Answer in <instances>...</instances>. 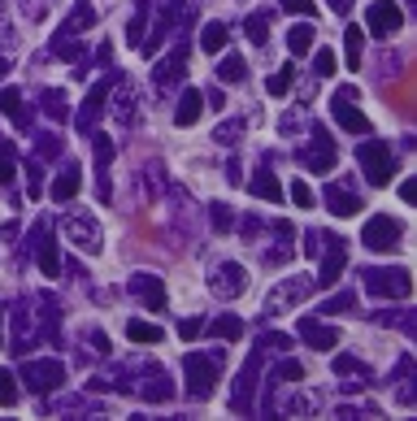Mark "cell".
Masks as SVG:
<instances>
[{
  "instance_id": "obj_29",
  "label": "cell",
  "mask_w": 417,
  "mask_h": 421,
  "mask_svg": "<svg viewBox=\"0 0 417 421\" xmlns=\"http://www.w3.org/2000/svg\"><path fill=\"white\" fill-rule=\"evenodd\" d=\"M208 330H213L218 339H239V335H243V322H239V318H218Z\"/></svg>"
},
{
  "instance_id": "obj_3",
  "label": "cell",
  "mask_w": 417,
  "mask_h": 421,
  "mask_svg": "<svg viewBox=\"0 0 417 421\" xmlns=\"http://www.w3.org/2000/svg\"><path fill=\"white\" fill-rule=\"evenodd\" d=\"M361 170H365V178H370L374 187H387L391 183V174H396V161H391V148L378 139V143H361Z\"/></svg>"
},
{
  "instance_id": "obj_7",
  "label": "cell",
  "mask_w": 417,
  "mask_h": 421,
  "mask_svg": "<svg viewBox=\"0 0 417 421\" xmlns=\"http://www.w3.org/2000/svg\"><path fill=\"white\" fill-rule=\"evenodd\" d=\"M304 166L313 170V174H326L331 166H335V139L318 126L313 131V148H304Z\"/></svg>"
},
{
  "instance_id": "obj_2",
  "label": "cell",
  "mask_w": 417,
  "mask_h": 421,
  "mask_svg": "<svg viewBox=\"0 0 417 421\" xmlns=\"http://www.w3.org/2000/svg\"><path fill=\"white\" fill-rule=\"evenodd\" d=\"M365 291L370 295H383V300H404L413 291V274L408 270H370L365 274Z\"/></svg>"
},
{
  "instance_id": "obj_45",
  "label": "cell",
  "mask_w": 417,
  "mask_h": 421,
  "mask_svg": "<svg viewBox=\"0 0 417 421\" xmlns=\"http://www.w3.org/2000/svg\"><path fill=\"white\" fill-rule=\"evenodd\" d=\"M179 335H183V339H196V335H200V322H183Z\"/></svg>"
},
{
  "instance_id": "obj_19",
  "label": "cell",
  "mask_w": 417,
  "mask_h": 421,
  "mask_svg": "<svg viewBox=\"0 0 417 421\" xmlns=\"http://www.w3.org/2000/svg\"><path fill=\"white\" fill-rule=\"evenodd\" d=\"M79 187H83V183H79V166H66V170L57 174V183H52V200H61V204H66V200L79 196Z\"/></svg>"
},
{
  "instance_id": "obj_10",
  "label": "cell",
  "mask_w": 417,
  "mask_h": 421,
  "mask_svg": "<svg viewBox=\"0 0 417 421\" xmlns=\"http://www.w3.org/2000/svg\"><path fill=\"white\" fill-rule=\"evenodd\" d=\"M66 239H70L79 252H100V248H104V239H100V230H96L91 218H70V222H66Z\"/></svg>"
},
{
  "instance_id": "obj_13",
  "label": "cell",
  "mask_w": 417,
  "mask_h": 421,
  "mask_svg": "<svg viewBox=\"0 0 417 421\" xmlns=\"http://www.w3.org/2000/svg\"><path fill=\"white\" fill-rule=\"evenodd\" d=\"M300 335H304L308 348H318V352L339 348V330H331V326H322V322H313V318H300Z\"/></svg>"
},
{
  "instance_id": "obj_28",
  "label": "cell",
  "mask_w": 417,
  "mask_h": 421,
  "mask_svg": "<svg viewBox=\"0 0 417 421\" xmlns=\"http://www.w3.org/2000/svg\"><path fill=\"white\" fill-rule=\"evenodd\" d=\"M243 31H248V39H252V44H266V39H270V18H266V14H252Z\"/></svg>"
},
{
  "instance_id": "obj_46",
  "label": "cell",
  "mask_w": 417,
  "mask_h": 421,
  "mask_svg": "<svg viewBox=\"0 0 417 421\" xmlns=\"http://www.w3.org/2000/svg\"><path fill=\"white\" fill-rule=\"evenodd\" d=\"M326 5H331V9H335V14H339V18H343V14H348V9H352V0H326Z\"/></svg>"
},
{
  "instance_id": "obj_15",
  "label": "cell",
  "mask_w": 417,
  "mask_h": 421,
  "mask_svg": "<svg viewBox=\"0 0 417 421\" xmlns=\"http://www.w3.org/2000/svg\"><path fill=\"white\" fill-rule=\"evenodd\" d=\"M187 74V48L179 44L174 52H170V57L161 61V70H156V83H161V87H170V83H179Z\"/></svg>"
},
{
  "instance_id": "obj_30",
  "label": "cell",
  "mask_w": 417,
  "mask_h": 421,
  "mask_svg": "<svg viewBox=\"0 0 417 421\" xmlns=\"http://www.w3.org/2000/svg\"><path fill=\"white\" fill-rule=\"evenodd\" d=\"M291 78H296V70H291V66H283L278 74H270V83H266V87H270V96H287V91H291Z\"/></svg>"
},
{
  "instance_id": "obj_38",
  "label": "cell",
  "mask_w": 417,
  "mask_h": 421,
  "mask_svg": "<svg viewBox=\"0 0 417 421\" xmlns=\"http://www.w3.org/2000/svg\"><path fill=\"white\" fill-rule=\"evenodd\" d=\"M313 70H318L322 78H331V74H335V52H331V48H322L318 57H313Z\"/></svg>"
},
{
  "instance_id": "obj_23",
  "label": "cell",
  "mask_w": 417,
  "mask_h": 421,
  "mask_svg": "<svg viewBox=\"0 0 417 421\" xmlns=\"http://www.w3.org/2000/svg\"><path fill=\"white\" fill-rule=\"evenodd\" d=\"M304 291H308V283H304V278H300V283H283V287H278V291L270 295V308H283V304H296V300H300Z\"/></svg>"
},
{
  "instance_id": "obj_32",
  "label": "cell",
  "mask_w": 417,
  "mask_h": 421,
  "mask_svg": "<svg viewBox=\"0 0 417 421\" xmlns=\"http://www.w3.org/2000/svg\"><path fill=\"white\" fill-rule=\"evenodd\" d=\"M52 52H57V57H70V61H79V57H83V48H79L74 39H66L61 31H57V39H52Z\"/></svg>"
},
{
  "instance_id": "obj_40",
  "label": "cell",
  "mask_w": 417,
  "mask_h": 421,
  "mask_svg": "<svg viewBox=\"0 0 417 421\" xmlns=\"http://www.w3.org/2000/svg\"><path fill=\"white\" fill-rule=\"evenodd\" d=\"M283 9H291V14H318V9H313V0H283Z\"/></svg>"
},
{
  "instance_id": "obj_12",
  "label": "cell",
  "mask_w": 417,
  "mask_h": 421,
  "mask_svg": "<svg viewBox=\"0 0 417 421\" xmlns=\"http://www.w3.org/2000/svg\"><path fill=\"white\" fill-rule=\"evenodd\" d=\"M243 287H248V270H243V265H235V260H231V265H222V270H218V278H213V295H222V300L239 295Z\"/></svg>"
},
{
  "instance_id": "obj_37",
  "label": "cell",
  "mask_w": 417,
  "mask_h": 421,
  "mask_svg": "<svg viewBox=\"0 0 417 421\" xmlns=\"http://www.w3.org/2000/svg\"><path fill=\"white\" fill-rule=\"evenodd\" d=\"M291 200H296L300 208H313V204H318V196H313L308 183H291Z\"/></svg>"
},
{
  "instance_id": "obj_4",
  "label": "cell",
  "mask_w": 417,
  "mask_h": 421,
  "mask_svg": "<svg viewBox=\"0 0 417 421\" xmlns=\"http://www.w3.org/2000/svg\"><path fill=\"white\" fill-rule=\"evenodd\" d=\"M352 100H356V87L335 91V100H331V113H335V122H339L348 135H370V118H365Z\"/></svg>"
},
{
  "instance_id": "obj_5",
  "label": "cell",
  "mask_w": 417,
  "mask_h": 421,
  "mask_svg": "<svg viewBox=\"0 0 417 421\" xmlns=\"http://www.w3.org/2000/svg\"><path fill=\"white\" fill-rule=\"evenodd\" d=\"M183 370H187V395H191V400H208V395H213V382H218V365H213V360L187 356Z\"/></svg>"
},
{
  "instance_id": "obj_8",
  "label": "cell",
  "mask_w": 417,
  "mask_h": 421,
  "mask_svg": "<svg viewBox=\"0 0 417 421\" xmlns=\"http://www.w3.org/2000/svg\"><path fill=\"white\" fill-rule=\"evenodd\" d=\"M26 382H31V391H52V387L66 382V365L61 360H35V365H26Z\"/></svg>"
},
{
  "instance_id": "obj_11",
  "label": "cell",
  "mask_w": 417,
  "mask_h": 421,
  "mask_svg": "<svg viewBox=\"0 0 417 421\" xmlns=\"http://www.w3.org/2000/svg\"><path fill=\"white\" fill-rule=\"evenodd\" d=\"M131 295H139L152 313L166 308V283L156 278V274H135V278H131Z\"/></svg>"
},
{
  "instance_id": "obj_47",
  "label": "cell",
  "mask_w": 417,
  "mask_h": 421,
  "mask_svg": "<svg viewBox=\"0 0 417 421\" xmlns=\"http://www.w3.org/2000/svg\"><path fill=\"white\" fill-rule=\"evenodd\" d=\"M9 74V57H0V78H5Z\"/></svg>"
},
{
  "instance_id": "obj_14",
  "label": "cell",
  "mask_w": 417,
  "mask_h": 421,
  "mask_svg": "<svg viewBox=\"0 0 417 421\" xmlns=\"http://www.w3.org/2000/svg\"><path fill=\"white\" fill-rule=\"evenodd\" d=\"M104 104H109V83H96L83 100V113H79V131H91L96 126V113H104Z\"/></svg>"
},
{
  "instance_id": "obj_31",
  "label": "cell",
  "mask_w": 417,
  "mask_h": 421,
  "mask_svg": "<svg viewBox=\"0 0 417 421\" xmlns=\"http://www.w3.org/2000/svg\"><path fill=\"white\" fill-rule=\"evenodd\" d=\"M343 44H348V70H361V31H343Z\"/></svg>"
},
{
  "instance_id": "obj_44",
  "label": "cell",
  "mask_w": 417,
  "mask_h": 421,
  "mask_svg": "<svg viewBox=\"0 0 417 421\" xmlns=\"http://www.w3.org/2000/svg\"><path fill=\"white\" fill-rule=\"evenodd\" d=\"M291 339L287 335H266V339H261V348H287Z\"/></svg>"
},
{
  "instance_id": "obj_26",
  "label": "cell",
  "mask_w": 417,
  "mask_h": 421,
  "mask_svg": "<svg viewBox=\"0 0 417 421\" xmlns=\"http://www.w3.org/2000/svg\"><path fill=\"white\" fill-rule=\"evenodd\" d=\"M218 78H222V83H243V78H248V61H243V57H226V61L218 66Z\"/></svg>"
},
{
  "instance_id": "obj_1",
  "label": "cell",
  "mask_w": 417,
  "mask_h": 421,
  "mask_svg": "<svg viewBox=\"0 0 417 421\" xmlns=\"http://www.w3.org/2000/svg\"><path fill=\"white\" fill-rule=\"evenodd\" d=\"M400 239H404V226L396 218H387V213L370 218V222H365V230H361V243L370 248V252H396Z\"/></svg>"
},
{
  "instance_id": "obj_33",
  "label": "cell",
  "mask_w": 417,
  "mask_h": 421,
  "mask_svg": "<svg viewBox=\"0 0 417 421\" xmlns=\"http://www.w3.org/2000/svg\"><path fill=\"white\" fill-rule=\"evenodd\" d=\"M208 218H213V230H222V235L235 226V218H231V208H226V204H208Z\"/></svg>"
},
{
  "instance_id": "obj_20",
  "label": "cell",
  "mask_w": 417,
  "mask_h": 421,
  "mask_svg": "<svg viewBox=\"0 0 417 421\" xmlns=\"http://www.w3.org/2000/svg\"><path fill=\"white\" fill-rule=\"evenodd\" d=\"M248 187H252V196H256V200H270V204H278V200H283V187H278V178H274V174H266V170H261V174L248 183Z\"/></svg>"
},
{
  "instance_id": "obj_27",
  "label": "cell",
  "mask_w": 417,
  "mask_h": 421,
  "mask_svg": "<svg viewBox=\"0 0 417 421\" xmlns=\"http://www.w3.org/2000/svg\"><path fill=\"white\" fill-rule=\"evenodd\" d=\"M148 9H152V0H139L135 5V18H131V26H126V35H131V44H144V22H148Z\"/></svg>"
},
{
  "instance_id": "obj_48",
  "label": "cell",
  "mask_w": 417,
  "mask_h": 421,
  "mask_svg": "<svg viewBox=\"0 0 417 421\" xmlns=\"http://www.w3.org/2000/svg\"><path fill=\"white\" fill-rule=\"evenodd\" d=\"M0 343H5V322H0Z\"/></svg>"
},
{
  "instance_id": "obj_18",
  "label": "cell",
  "mask_w": 417,
  "mask_h": 421,
  "mask_svg": "<svg viewBox=\"0 0 417 421\" xmlns=\"http://www.w3.org/2000/svg\"><path fill=\"white\" fill-rule=\"evenodd\" d=\"M313 35H318V31H313V18H308V22H296V26L287 31V48H291V57H304V52L313 48Z\"/></svg>"
},
{
  "instance_id": "obj_42",
  "label": "cell",
  "mask_w": 417,
  "mask_h": 421,
  "mask_svg": "<svg viewBox=\"0 0 417 421\" xmlns=\"http://www.w3.org/2000/svg\"><path fill=\"white\" fill-rule=\"evenodd\" d=\"M235 135H239V122H226V126H218V143H235Z\"/></svg>"
},
{
  "instance_id": "obj_35",
  "label": "cell",
  "mask_w": 417,
  "mask_h": 421,
  "mask_svg": "<svg viewBox=\"0 0 417 421\" xmlns=\"http://www.w3.org/2000/svg\"><path fill=\"white\" fill-rule=\"evenodd\" d=\"M14 183V143H0V187Z\"/></svg>"
},
{
  "instance_id": "obj_9",
  "label": "cell",
  "mask_w": 417,
  "mask_h": 421,
  "mask_svg": "<svg viewBox=\"0 0 417 421\" xmlns=\"http://www.w3.org/2000/svg\"><path fill=\"white\" fill-rule=\"evenodd\" d=\"M322 243H326V260H322V278L318 283L322 287H335L339 274H343V265H348V252H343V239L339 235H326Z\"/></svg>"
},
{
  "instance_id": "obj_24",
  "label": "cell",
  "mask_w": 417,
  "mask_h": 421,
  "mask_svg": "<svg viewBox=\"0 0 417 421\" xmlns=\"http://www.w3.org/2000/svg\"><path fill=\"white\" fill-rule=\"evenodd\" d=\"M126 335H131V343H161V326H152V322H126Z\"/></svg>"
},
{
  "instance_id": "obj_22",
  "label": "cell",
  "mask_w": 417,
  "mask_h": 421,
  "mask_svg": "<svg viewBox=\"0 0 417 421\" xmlns=\"http://www.w3.org/2000/svg\"><path fill=\"white\" fill-rule=\"evenodd\" d=\"M0 113H5V118H14L22 131L31 126V113L22 109V96H18V91H0Z\"/></svg>"
},
{
  "instance_id": "obj_25",
  "label": "cell",
  "mask_w": 417,
  "mask_h": 421,
  "mask_svg": "<svg viewBox=\"0 0 417 421\" xmlns=\"http://www.w3.org/2000/svg\"><path fill=\"white\" fill-rule=\"evenodd\" d=\"M200 44H204V52H222V48H226V26H222V22H208V26L200 31Z\"/></svg>"
},
{
  "instance_id": "obj_39",
  "label": "cell",
  "mask_w": 417,
  "mask_h": 421,
  "mask_svg": "<svg viewBox=\"0 0 417 421\" xmlns=\"http://www.w3.org/2000/svg\"><path fill=\"white\" fill-rule=\"evenodd\" d=\"M343 308H352V295L343 291V295H335V300H326L322 304V313H343Z\"/></svg>"
},
{
  "instance_id": "obj_34",
  "label": "cell",
  "mask_w": 417,
  "mask_h": 421,
  "mask_svg": "<svg viewBox=\"0 0 417 421\" xmlns=\"http://www.w3.org/2000/svg\"><path fill=\"white\" fill-rule=\"evenodd\" d=\"M14 382H18L14 374L0 370V404H5V408H14V404H18V387H14Z\"/></svg>"
},
{
  "instance_id": "obj_16",
  "label": "cell",
  "mask_w": 417,
  "mask_h": 421,
  "mask_svg": "<svg viewBox=\"0 0 417 421\" xmlns=\"http://www.w3.org/2000/svg\"><path fill=\"white\" fill-rule=\"evenodd\" d=\"M200 113H204V96H200V91H183L179 109H174V122H179V126H196Z\"/></svg>"
},
{
  "instance_id": "obj_43",
  "label": "cell",
  "mask_w": 417,
  "mask_h": 421,
  "mask_svg": "<svg viewBox=\"0 0 417 421\" xmlns=\"http://www.w3.org/2000/svg\"><path fill=\"white\" fill-rule=\"evenodd\" d=\"M400 200H404V204H413V200H417V183H413V178H408V183H400Z\"/></svg>"
},
{
  "instance_id": "obj_21",
  "label": "cell",
  "mask_w": 417,
  "mask_h": 421,
  "mask_svg": "<svg viewBox=\"0 0 417 421\" xmlns=\"http://www.w3.org/2000/svg\"><path fill=\"white\" fill-rule=\"evenodd\" d=\"M39 270H44V278H57V274H61V265H57V243H52L48 230L39 235Z\"/></svg>"
},
{
  "instance_id": "obj_41",
  "label": "cell",
  "mask_w": 417,
  "mask_h": 421,
  "mask_svg": "<svg viewBox=\"0 0 417 421\" xmlns=\"http://www.w3.org/2000/svg\"><path fill=\"white\" fill-rule=\"evenodd\" d=\"M278 374H283V378H291V382H300V378H304V370H300L296 360H283V365H278Z\"/></svg>"
},
{
  "instance_id": "obj_17",
  "label": "cell",
  "mask_w": 417,
  "mask_h": 421,
  "mask_svg": "<svg viewBox=\"0 0 417 421\" xmlns=\"http://www.w3.org/2000/svg\"><path fill=\"white\" fill-rule=\"evenodd\" d=\"M326 204H331V213H335V218H352V213H361V200H356L352 191H343V187H326Z\"/></svg>"
},
{
  "instance_id": "obj_36",
  "label": "cell",
  "mask_w": 417,
  "mask_h": 421,
  "mask_svg": "<svg viewBox=\"0 0 417 421\" xmlns=\"http://www.w3.org/2000/svg\"><path fill=\"white\" fill-rule=\"evenodd\" d=\"M44 109H48V118H66V96L61 91H44Z\"/></svg>"
},
{
  "instance_id": "obj_6",
  "label": "cell",
  "mask_w": 417,
  "mask_h": 421,
  "mask_svg": "<svg viewBox=\"0 0 417 421\" xmlns=\"http://www.w3.org/2000/svg\"><path fill=\"white\" fill-rule=\"evenodd\" d=\"M365 26H370L374 35H400V26H404V14H400V5L396 0H374L370 5V14H365Z\"/></svg>"
}]
</instances>
